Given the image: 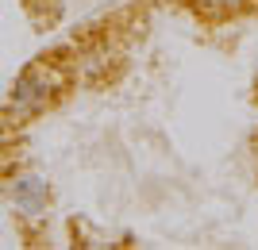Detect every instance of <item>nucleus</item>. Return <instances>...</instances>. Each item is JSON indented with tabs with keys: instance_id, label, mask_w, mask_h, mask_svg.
I'll return each mask as SVG.
<instances>
[{
	"instance_id": "nucleus-1",
	"label": "nucleus",
	"mask_w": 258,
	"mask_h": 250,
	"mask_svg": "<svg viewBox=\"0 0 258 250\" xmlns=\"http://www.w3.org/2000/svg\"><path fill=\"white\" fill-rule=\"evenodd\" d=\"M62 85H66V73L54 62L27 65V69L16 77L12 93H8L4 120H8V123H23V120H31V116H39V112L58 97V89H62Z\"/></svg>"
},
{
	"instance_id": "nucleus-3",
	"label": "nucleus",
	"mask_w": 258,
	"mask_h": 250,
	"mask_svg": "<svg viewBox=\"0 0 258 250\" xmlns=\"http://www.w3.org/2000/svg\"><path fill=\"white\" fill-rule=\"evenodd\" d=\"M50 4H54V8H58V4H66V0H50Z\"/></svg>"
},
{
	"instance_id": "nucleus-2",
	"label": "nucleus",
	"mask_w": 258,
	"mask_h": 250,
	"mask_svg": "<svg viewBox=\"0 0 258 250\" xmlns=\"http://www.w3.org/2000/svg\"><path fill=\"white\" fill-rule=\"evenodd\" d=\"M4 196L8 204L20 212L23 219H43L46 216V204H50V185H46L39 174H12L4 181Z\"/></svg>"
}]
</instances>
